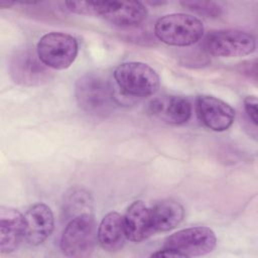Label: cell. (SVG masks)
Instances as JSON below:
<instances>
[{
    "label": "cell",
    "instance_id": "cell-1",
    "mask_svg": "<svg viewBox=\"0 0 258 258\" xmlns=\"http://www.w3.org/2000/svg\"><path fill=\"white\" fill-rule=\"evenodd\" d=\"M75 95L79 107L94 116H106L118 105L111 83L96 73H87L77 80Z\"/></svg>",
    "mask_w": 258,
    "mask_h": 258
},
{
    "label": "cell",
    "instance_id": "cell-2",
    "mask_svg": "<svg viewBox=\"0 0 258 258\" xmlns=\"http://www.w3.org/2000/svg\"><path fill=\"white\" fill-rule=\"evenodd\" d=\"M156 37L165 44L188 46L197 43L204 35L203 22L185 13H172L160 17L154 25Z\"/></svg>",
    "mask_w": 258,
    "mask_h": 258
},
{
    "label": "cell",
    "instance_id": "cell-3",
    "mask_svg": "<svg viewBox=\"0 0 258 258\" xmlns=\"http://www.w3.org/2000/svg\"><path fill=\"white\" fill-rule=\"evenodd\" d=\"M97 241L93 214H83L70 219L62 231L59 246L68 257L85 258L93 254Z\"/></svg>",
    "mask_w": 258,
    "mask_h": 258
},
{
    "label": "cell",
    "instance_id": "cell-4",
    "mask_svg": "<svg viewBox=\"0 0 258 258\" xmlns=\"http://www.w3.org/2000/svg\"><path fill=\"white\" fill-rule=\"evenodd\" d=\"M114 80L120 90L131 97H149L159 88V77L155 70L141 61L119 64L114 71Z\"/></svg>",
    "mask_w": 258,
    "mask_h": 258
},
{
    "label": "cell",
    "instance_id": "cell-5",
    "mask_svg": "<svg viewBox=\"0 0 258 258\" xmlns=\"http://www.w3.org/2000/svg\"><path fill=\"white\" fill-rule=\"evenodd\" d=\"M79 51L77 39L68 33L49 32L40 37L36 46L39 59L47 68L64 70L73 64Z\"/></svg>",
    "mask_w": 258,
    "mask_h": 258
},
{
    "label": "cell",
    "instance_id": "cell-6",
    "mask_svg": "<svg viewBox=\"0 0 258 258\" xmlns=\"http://www.w3.org/2000/svg\"><path fill=\"white\" fill-rule=\"evenodd\" d=\"M217 244L214 231L198 226L179 230L167 237L163 247L176 251L182 257H198L211 253Z\"/></svg>",
    "mask_w": 258,
    "mask_h": 258
},
{
    "label": "cell",
    "instance_id": "cell-7",
    "mask_svg": "<svg viewBox=\"0 0 258 258\" xmlns=\"http://www.w3.org/2000/svg\"><path fill=\"white\" fill-rule=\"evenodd\" d=\"M204 46L215 56L239 57L252 53L256 47V40L253 34L247 31L224 29L208 34Z\"/></svg>",
    "mask_w": 258,
    "mask_h": 258
},
{
    "label": "cell",
    "instance_id": "cell-8",
    "mask_svg": "<svg viewBox=\"0 0 258 258\" xmlns=\"http://www.w3.org/2000/svg\"><path fill=\"white\" fill-rule=\"evenodd\" d=\"M8 70L12 80L21 86L34 87L47 83L51 74L48 68L28 48L15 50L8 62Z\"/></svg>",
    "mask_w": 258,
    "mask_h": 258
},
{
    "label": "cell",
    "instance_id": "cell-9",
    "mask_svg": "<svg viewBox=\"0 0 258 258\" xmlns=\"http://www.w3.org/2000/svg\"><path fill=\"white\" fill-rule=\"evenodd\" d=\"M96 9V16L123 27L142 23L148 13L146 7L137 1H97Z\"/></svg>",
    "mask_w": 258,
    "mask_h": 258
},
{
    "label": "cell",
    "instance_id": "cell-10",
    "mask_svg": "<svg viewBox=\"0 0 258 258\" xmlns=\"http://www.w3.org/2000/svg\"><path fill=\"white\" fill-rule=\"evenodd\" d=\"M196 111L206 127L218 132L229 129L235 119V110L228 103L210 95L197 98Z\"/></svg>",
    "mask_w": 258,
    "mask_h": 258
},
{
    "label": "cell",
    "instance_id": "cell-11",
    "mask_svg": "<svg viewBox=\"0 0 258 258\" xmlns=\"http://www.w3.org/2000/svg\"><path fill=\"white\" fill-rule=\"evenodd\" d=\"M150 113L160 121L170 125L186 123L191 116L189 101L181 96L163 95L154 98L149 104Z\"/></svg>",
    "mask_w": 258,
    "mask_h": 258
},
{
    "label": "cell",
    "instance_id": "cell-12",
    "mask_svg": "<svg viewBox=\"0 0 258 258\" xmlns=\"http://www.w3.org/2000/svg\"><path fill=\"white\" fill-rule=\"evenodd\" d=\"M24 221L25 240L30 245H40L53 231L54 219L52 211L43 203L31 206L24 215Z\"/></svg>",
    "mask_w": 258,
    "mask_h": 258
},
{
    "label": "cell",
    "instance_id": "cell-13",
    "mask_svg": "<svg viewBox=\"0 0 258 258\" xmlns=\"http://www.w3.org/2000/svg\"><path fill=\"white\" fill-rule=\"evenodd\" d=\"M25 239L24 216L16 209L0 208V251L8 254L17 249Z\"/></svg>",
    "mask_w": 258,
    "mask_h": 258
},
{
    "label": "cell",
    "instance_id": "cell-14",
    "mask_svg": "<svg viewBox=\"0 0 258 258\" xmlns=\"http://www.w3.org/2000/svg\"><path fill=\"white\" fill-rule=\"evenodd\" d=\"M125 233L128 240L139 243L154 234L150 208L142 201H134L123 217Z\"/></svg>",
    "mask_w": 258,
    "mask_h": 258
},
{
    "label": "cell",
    "instance_id": "cell-15",
    "mask_svg": "<svg viewBox=\"0 0 258 258\" xmlns=\"http://www.w3.org/2000/svg\"><path fill=\"white\" fill-rule=\"evenodd\" d=\"M97 239L101 247L108 252L121 249L127 239L123 217L117 212L105 215L98 227Z\"/></svg>",
    "mask_w": 258,
    "mask_h": 258
},
{
    "label": "cell",
    "instance_id": "cell-16",
    "mask_svg": "<svg viewBox=\"0 0 258 258\" xmlns=\"http://www.w3.org/2000/svg\"><path fill=\"white\" fill-rule=\"evenodd\" d=\"M153 232H167L176 228L184 217L183 207L176 201L166 199L150 208Z\"/></svg>",
    "mask_w": 258,
    "mask_h": 258
},
{
    "label": "cell",
    "instance_id": "cell-17",
    "mask_svg": "<svg viewBox=\"0 0 258 258\" xmlns=\"http://www.w3.org/2000/svg\"><path fill=\"white\" fill-rule=\"evenodd\" d=\"M93 200L91 195L84 188H72L66 196L63 202V211L68 218L83 214H93Z\"/></svg>",
    "mask_w": 258,
    "mask_h": 258
},
{
    "label": "cell",
    "instance_id": "cell-18",
    "mask_svg": "<svg viewBox=\"0 0 258 258\" xmlns=\"http://www.w3.org/2000/svg\"><path fill=\"white\" fill-rule=\"evenodd\" d=\"M180 4L188 10L205 17L216 18L222 14V7L214 1H182Z\"/></svg>",
    "mask_w": 258,
    "mask_h": 258
},
{
    "label": "cell",
    "instance_id": "cell-19",
    "mask_svg": "<svg viewBox=\"0 0 258 258\" xmlns=\"http://www.w3.org/2000/svg\"><path fill=\"white\" fill-rule=\"evenodd\" d=\"M68 10L81 15L96 16V2L92 1H67L64 2Z\"/></svg>",
    "mask_w": 258,
    "mask_h": 258
},
{
    "label": "cell",
    "instance_id": "cell-20",
    "mask_svg": "<svg viewBox=\"0 0 258 258\" xmlns=\"http://www.w3.org/2000/svg\"><path fill=\"white\" fill-rule=\"evenodd\" d=\"M244 109L248 118L254 125H257V99L254 96H248L244 99Z\"/></svg>",
    "mask_w": 258,
    "mask_h": 258
},
{
    "label": "cell",
    "instance_id": "cell-21",
    "mask_svg": "<svg viewBox=\"0 0 258 258\" xmlns=\"http://www.w3.org/2000/svg\"><path fill=\"white\" fill-rule=\"evenodd\" d=\"M15 4H16V2H14V1H5V0H3V1L0 2V7L1 8H9V7H11L12 5H15Z\"/></svg>",
    "mask_w": 258,
    "mask_h": 258
}]
</instances>
